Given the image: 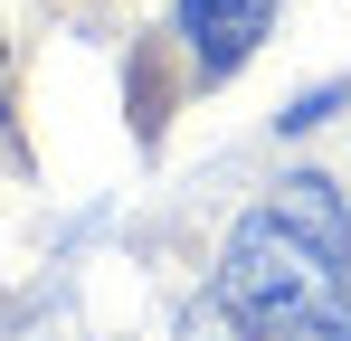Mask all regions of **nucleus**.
Instances as JSON below:
<instances>
[{"label":"nucleus","instance_id":"f257e3e1","mask_svg":"<svg viewBox=\"0 0 351 341\" xmlns=\"http://www.w3.org/2000/svg\"><path fill=\"white\" fill-rule=\"evenodd\" d=\"M219 294L247 341H351V266L323 237H304L285 209L237 218Z\"/></svg>","mask_w":351,"mask_h":341},{"label":"nucleus","instance_id":"f03ea898","mask_svg":"<svg viewBox=\"0 0 351 341\" xmlns=\"http://www.w3.org/2000/svg\"><path fill=\"white\" fill-rule=\"evenodd\" d=\"M266 29H276V0H180V38L199 57V76H237Z\"/></svg>","mask_w":351,"mask_h":341},{"label":"nucleus","instance_id":"7ed1b4c3","mask_svg":"<svg viewBox=\"0 0 351 341\" xmlns=\"http://www.w3.org/2000/svg\"><path fill=\"white\" fill-rule=\"evenodd\" d=\"M276 209H285V218L304 227V237H323V247H332V256L351 266V227H342V209H332V180H313V170H294Z\"/></svg>","mask_w":351,"mask_h":341},{"label":"nucleus","instance_id":"20e7f679","mask_svg":"<svg viewBox=\"0 0 351 341\" xmlns=\"http://www.w3.org/2000/svg\"><path fill=\"white\" fill-rule=\"evenodd\" d=\"M342 95H351V86H313V95H294V105L276 114V123H285V133H313V123H323V114L342 105Z\"/></svg>","mask_w":351,"mask_h":341},{"label":"nucleus","instance_id":"39448f33","mask_svg":"<svg viewBox=\"0 0 351 341\" xmlns=\"http://www.w3.org/2000/svg\"><path fill=\"white\" fill-rule=\"evenodd\" d=\"M180 341H228V323H219V313H190V323H180Z\"/></svg>","mask_w":351,"mask_h":341}]
</instances>
